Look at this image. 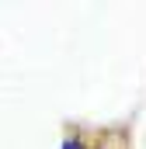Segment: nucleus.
Returning a JSON list of instances; mask_svg holds the SVG:
<instances>
[{"label": "nucleus", "instance_id": "f257e3e1", "mask_svg": "<svg viewBox=\"0 0 146 149\" xmlns=\"http://www.w3.org/2000/svg\"><path fill=\"white\" fill-rule=\"evenodd\" d=\"M59 149H84V146H80V139H77V135H70V139H66Z\"/></svg>", "mask_w": 146, "mask_h": 149}]
</instances>
